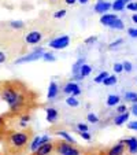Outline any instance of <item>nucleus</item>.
Wrapping results in <instances>:
<instances>
[{
    "instance_id": "1",
    "label": "nucleus",
    "mask_w": 137,
    "mask_h": 155,
    "mask_svg": "<svg viewBox=\"0 0 137 155\" xmlns=\"http://www.w3.org/2000/svg\"><path fill=\"white\" fill-rule=\"evenodd\" d=\"M0 97L3 102L7 103L10 110L14 113L19 111L21 108L26 104V95L22 92L14 82H8V84L3 85L2 91H0Z\"/></svg>"
},
{
    "instance_id": "2",
    "label": "nucleus",
    "mask_w": 137,
    "mask_h": 155,
    "mask_svg": "<svg viewBox=\"0 0 137 155\" xmlns=\"http://www.w3.org/2000/svg\"><path fill=\"white\" fill-rule=\"evenodd\" d=\"M29 144V133L26 132H12L7 139V148L12 155L21 154Z\"/></svg>"
},
{
    "instance_id": "3",
    "label": "nucleus",
    "mask_w": 137,
    "mask_h": 155,
    "mask_svg": "<svg viewBox=\"0 0 137 155\" xmlns=\"http://www.w3.org/2000/svg\"><path fill=\"white\" fill-rule=\"evenodd\" d=\"M43 54H44V50L41 47H38V48H36L34 51H32L30 54H26V55L15 59L14 63L22 64V63H29V62H33V61H38V59H43Z\"/></svg>"
},
{
    "instance_id": "4",
    "label": "nucleus",
    "mask_w": 137,
    "mask_h": 155,
    "mask_svg": "<svg viewBox=\"0 0 137 155\" xmlns=\"http://www.w3.org/2000/svg\"><path fill=\"white\" fill-rule=\"evenodd\" d=\"M56 152L59 155H81V151L76 146L67 143L64 140L56 144Z\"/></svg>"
},
{
    "instance_id": "5",
    "label": "nucleus",
    "mask_w": 137,
    "mask_h": 155,
    "mask_svg": "<svg viewBox=\"0 0 137 155\" xmlns=\"http://www.w3.org/2000/svg\"><path fill=\"white\" fill-rule=\"evenodd\" d=\"M48 45H50L52 50H64V48H67L70 45V37L67 35L58 36V37H55L54 40H51Z\"/></svg>"
},
{
    "instance_id": "6",
    "label": "nucleus",
    "mask_w": 137,
    "mask_h": 155,
    "mask_svg": "<svg viewBox=\"0 0 137 155\" xmlns=\"http://www.w3.org/2000/svg\"><path fill=\"white\" fill-rule=\"evenodd\" d=\"M63 92L67 95H70V96H78V95H81V88H80V85L77 84V82L74 81H70L67 82L66 85H64L63 88Z\"/></svg>"
},
{
    "instance_id": "7",
    "label": "nucleus",
    "mask_w": 137,
    "mask_h": 155,
    "mask_svg": "<svg viewBox=\"0 0 137 155\" xmlns=\"http://www.w3.org/2000/svg\"><path fill=\"white\" fill-rule=\"evenodd\" d=\"M48 141H51V140H50V136H48V135L36 136V137L32 140V143H30L29 150H30L32 152H36V150H37L38 147L43 146V144H45V143H48Z\"/></svg>"
},
{
    "instance_id": "8",
    "label": "nucleus",
    "mask_w": 137,
    "mask_h": 155,
    "mask_svg": "<svg viewBox=\"0 0 137 155\" xmlns=\"http://www.w3.org/2000/svg\"><path fill=\"white\" fill-rule=\"evenodd\" d=\"M55 150V144L51 143V141H48V143L43 144V146H40L37 150H36L34 155H50L51 152Z\"/></svg>"
},
{
    "instance_id": "9",
    "label": "nucleus",
    "mask_w": 137,
    "mask_h": 155,
    "mask_svg": "<svg viewBox=\"0 0 137 155\" xmlns=\"http://www.w3.org/2000/svg\"><path fill=\"white\" fill-rule=\"evenodd\" d=\"M122 141H123V144H125V147L128 148L129 154H132V155L137 154V137H129Z\"/></svg>"
},
{
    "instance_id": "10",
    "label": "nucleus",
    "mask_w": 137,
    "mask_h": 155,
    "mask_svg": "<svg viewBox=\"0 0 137 155\" xmlns=\"http://www.w3.org/2000/svg\"><path fill=\"white\" fill-rule=\"evenodd\" d=\"M41 38H43V35H41L40 32H37V30L29 32L25 36V41H26L28 44H37L41 41Z\"/></svg>"
},
{
    "instance_id": "11",
    "label": "nucleus",
    "mask_w": 137,
    "mask_h": 155,
    "mask_svg": "<svg viewBox=\"0 0 137 155\" xmlns=\"http://www.w3.org/2000/svg\"><path fill=\"white\" fill-rule=\"evenodd\" d=\"M125 144H123V141H118L115 146H113L110 150H108V152L106 155H123L125 154Z\"/></svg>"
},
{
    "instance_id": "12",
    "label": "nucleus",
    "mask_w": 137,
    "mask_h": 155,
    "mask_svg": "<svg viewBox=\"0 0 137 155\" xmlns=\"http://www.w3.org/2000/svg\"><path fill=\"white\" fill-rule=\"evenodd\" d=\"M45 113H47V121L50 124H55L56 122V120H58V117H59V113H58V110L56 108H54V107H48L47 110H45Z\"/></svg>"
},
{
    "instance_id": "13",
    "label": "nucleus",
    "mask_w": 137,
    "mask_h": 155,
    "mask_svg": "<svg viewBox=\"0 0 137 155\" xmlns=\"http://www.w3.org/2000/svg\"><path fill=\"white\" fill-rule=\"evenodd\" d=\"M117 14H103L102 17H100V24L104 25V26H108L110 28V25L113 24L114 21L117 19Z\"/></svg>"
},
{
    "instance_id": "14",
    "label": "nucleus",
    "mask_w": 137,
    "mask_h": 155,
    "mask_svg": "<svg viewBox=\"0 0 137 155\" xmlns=\"http://www.w3.org/2000/svg\"><path fill=\"white\" fill-rule=\"evenodd\" d=\"M58 94H59V85L55 81H51L50 87H48V94H47L48 99H55L58 96Z\"/></svg>"
},
{
    "instance_id": "15",
    "label": "nucleus",
    "mask_w": 137,
    "mask_h": 155,
    "mask_svg": "<svg viewBox=\"0 0 137 155\" xmlns=\"http://www.w3.org/2000/svg\"><path fill=\"white\" fill-rule=\"evenodd\" d=\"M110 8H111V3H108V2H97L96 6H95V11L102 15L106 14Z\"/></svg>"
},
{
    "instance_id": "16",
    "label": "nucleus",
    "mask_w": 137,
    "mask_h": 155,
    "mask_svg": "<svg viewBox=\"0 0 137 155\" xmlns=\"http://www.w3.org/2000/svg\"><path fill=\"white\" fill-rule=\"evenodd\" d=\"M129 117H130V113L129 111L123 113V114H118L117 117L114 118V124H115L117 126H121L125 122H129Z\"/></svg>"
},
{
    "instance_id": "17",
    "label": "nucleus",
    "mask_w": 137,
    "mask_h": 155,
    "mask_svg": "<svg viewBox=\"0 0 137 155\" xmlns=\"http://www.w3.org/2000/svg\"><path fill=\"white\" fill-rule=\"evenodd\" d=\"M56 135H58V136H60V137L63 139L64 141H67V143L73 144V146H74V144H77V143H76V140H74V137L70 135V133H67L66 130H59L58 133H56Z\"/></svg>"
},
{
    "instance_id": "18",
    "label": "nucleus",
    "mask_w": 137,
    "mask_h": 155,
    "mask_svg": "<svg viewBox=\"0 0 137 155\" xmlns=\"http://www.w3.org/2000/svg\"><path fill=\"white\" fill-rule=\"evenodd\" d=\"M121 102V97L118 96V95H108L107 97V106L108 107H114V106H118Z\"/></svg>"
},
{
    "instance_id": "19",
    "label": "nucleus",
    "mask_w": 137,
    "mask_h": 155,
    "mask_svg": "<svg viewBox=\"0 0 137 155\" xmlns=\"http://www.w3.org/2000/svg\"><path fill=\"white\" fill-rule=\"evenodd\" d=\"M90 73H92V68H90L89 64H86V63H84V64H82L81 68H80V70H78V74L82 77V78H85V77H88Z\"/></svg>"
},
{
    "instance_id": "20",
    "label": "nucleus",
    "mask_w": 137,
    "mask_h": 155,
    "mask_svg": "<svg viewBox=\"0 0 137 155\" xmlns=\"http://www.w3.org/2000/svg\"><path fill=\"white\" fill-rule=\"evenodd\" d=\"M125 7H126V3L123 0H115L114 3H111V8H113L114 11H122Z\"/></svg>"
},
{
    "instance_id": "21",
    "label": "nucleus",
    "mask_w": 137,
    "mask_h": 155,
    "mask_svg": "<svg viewBox=\"0 0 137 155\" xmlns=\"http://www.w3.org/2000/svg\"><path fill=\"white\" fill-rule=\"evenodd\" d=\"M110 28H111V29H114V30H122V29H125V24H123L122 19L117 18V19H115L113 24L110 25Z\"/></svg>"
},
{
    "instance_id": "22",
    "label": "nucleus",
    "mask_w": 137,
    "mask_h": 155,
    "mask_svg": "<svg viewBox=\"0 0 137 155\" xmlns=\"http://www.w3.org/2000/svg\"><path fill=\"white\" fill-rule=\"evenodd\" d=\"M117 81H118V80H117V77H115V74H114V76H110V74H108V76L103 80L102 84H104L106 87H111V85L117 84Z\"/></svg>"
},
{
    "instance_id": "23",
    "label": "nucleus",
    "mask_w": 137,
    "mask_h": 155,
    "mask_svg": "<svg viewBox=\"0 0 137 155\" xmlns=\"http://www.w3.org/2000/svg\"><path fill=\"white\" fill-rule=\"evenodd\" d=\"M84 63H85V58H80L78 61H77L76 63L73 64V69H71V73H73V76H74V74H78L80 68H81Z\"/></svg>"
},
{
    "instance_id": "24",
    "label": "nucleus",
    "mask_w": 137,
    "mask_h": 155,
    "mask_svg": "<svg viewBox=\"0 0 137 155\" xmlns=\"http://www.w3.org/2000/svg\"><path fill=\"white\" fill-rule=\"evenodd\" d=\"M66 104L70 106V107H78L80 106V100L76 96H69L66 99Z\"/></svg>"
},
{
    "instance_id": "25",
    "label": "nucleus",
    "mask_w": 137,
    "mask_h": 155,
    "mask_svg": "<svg viewBox=\"0 0 137 155\" xmlns=\"http://www.w3.org/2000/svg\"><path fill=\"white\" fill-rule=\"evenodd\" d=\"M125 100L132 103H137V94L136 92H125Z\"/></svg>"
},
{
    "instance_id": "26",
    "label": "nucleus",
    "mask_w": 137,
    "mask_h": 155,
    "mask_svg": "<svg viewBox=\"0 0 137 155\" xmlns=\"http://www.w3.org/2000/svg\"><path fill=\"white\" fill-rule=\"evenodd\" d=\"M10 26H11L12 29H24L25 24L22 21H11V22H10Z\"/></svg>"
},
{
    "instance_id": "27",
    "label": "nucleus",
    "mask_w": 137,
    "mask_h": 155,
    "mask_svg": "<svg viewBox=\"0 0 137 155\" xmlns=\"http://www.w3.org/2000/svg\"><path fill=\"white\" fill-rule=\"evenodd\" d=\"M29 121H30V115L29 114H24L22 117H21V120H19V125L22 126V128H26L28 124H29Z\"/></svg>"
},
{
    "instance_id": "28",
    "label": "nucleus",
    "mask_w": 137,
    "mask_h": 155,
    "mask_svg": "<svg viewBox=\"0 0 137 155\" xmlns=\"http://www.w3.org/2000/svg\"><path fill=\"white\" fill-rule=\"evenodd\" d=\"M43 59H44L45 62H55V61H56L55 55H54L52 52H44V54H43Z\"/></svg>"
},
{
    "instance_id": "29",
    "label": "nucleus",
    "mask_w": 137,
    "mask_h": 155,
    "mask_svg": "<svg viewBox=\"0 0 137 155\" xmlns=\"http://www.w3.org/2000/svg\"><path fill=\"white\" fill-rule=\"evenodd\" d=\"M86 120H88V122H92V124L99 122V117H97L96 114H93V113H89V114L86 115Z\"/></svg>"
},
{
    "instance_id": "30",
    "label": "nucleus",
    "mask_w": 137,
    "mask_h": 155,
    "mask_svg": "<svg viewBox=\"0 0 137 155\" xmlns=\"http://www.w3.org/2000/svg\"><path fill=\"white\" fill-rule=\"evenodd\" d=\"M107 76H108L107 71H102V73H99L96 76V78H95V82H96V84H100V82H103V80H104Z\"/></svg>"
},
{
    "instance_id": "31",
    "label": "nucleus",
    "mask_w": 137,
    "mask_h": 155,
    "mask_svg": "<svg viewBox=\"0 0 137 155\" xmlns=\"http://www.w3.org/2000/svg\"><path fill=\"white\" fill-rule=\"evenodd\" d=\"M122 66H123V71H126V73H130V71L133 70V64H132V62H129V61L123 62Z\"/></svg>"
},
{
    "instance_id": "32",
    "label": "nucleus",
    "mask_w": 137,
    "mask_h": 155,
    "mask_svg": "<svg viewBox=\"0 0 137 155\" xmlns=\"http://www.w3.org/2000/svg\"><path fill=\"white\" fill-rule=\"evenodd\" d=\"M126 8L130 10V11H136L137 12V3L136 2H130V3L126 4Z\"/></svg>"
},
{
    "instance_id": "33",
    "label": "nucleus",
    "mask_w": 137,
    "mask_h": 155,
    "mask_svg": "<svg viewBox=\"0 0 137 155\" xmlns=\"http://www.w3.org/2000/svg\"><path fill=\"white\" fill-rule=\"evenodd\" d=\"M115 111H117L118 114H123V113H126V111H128L126 104H118V107H117V110H115Z\"/></svg>"
},
{
    "instance_id": "34",
    "label": "nucleus",
    "mask_w": 137,
    "mask_h": 155,
    "mask_svg": "<svg viewBox=\"0 0 137 155\" xmlns=\"http://www.w3.org/2000/svg\"><path fill=\"white\" fill-rule=\"evenodd\" d=\"M64 15H66V10H59V11H56L55 14H54V18H56V19H60V18H63Z\"/></svg>"
},
{
    "instance_id": "35",
    "label": "nucleus",
    "mask_w": 137,
    "mask_h": 155,
    "mask_svg": "<svg viewBox=\"0 0 137 155\" xmlns=\"http://www.w3.org/2000/svg\"><path fill=\"white\" fill-rule=\"evenodd\" d=\"M114 71L115 73H122L123 71V66H122V63H114Z\"/></svg>"
},
{
    "instance_id": "36",
    "label": "nucleus",
    "mask_w": 137,
    "mask_h": 155,
    "mask_svg": "<svg viewBox=\"0 0 137 155\" xmlns=\"http://www.w3.org/2000/svg\"><path fill=\"white\" fill-rule=\"evenodd\" d=\"M128 35L133 38H137V28H130V29L128 30Z\"/></svg>"
},
{
    "instance_id": "37",
    "label": "nucleus",
    "mask_w": 137,
    "mask_h": 155,
    "mask_svg": "<svg viewBox=\"0 0 137 155\" xmlns=\"http://www.w3.org/2000/svg\"><path fill=\"white\" fill-rule=\"evenodd\" d=\"M77 129H78V132H88V125H86V124H81V122H80L78 125H77Z\"/></svg>"
},
{
    "instance_id": "38",
    "label": "nucleus",
    "mask_w": 137,
    "mask_h": 155,
    "mask_svg": "<svg viewBox=\"0 0 137 155\" xmlns=\"http://www.w3.org/2000/svg\"><path fill=\"white\" fill-rule=\"evenodd\" d=\"M122 43H123L122 38H118V40L113 41V43L110 44V48H115V47H118V45H119V44H122Z\"/></svg>"
},
{
    "instance_id": "39",
    "label": "nucleus",
    "mask_w": 137,
    "mask_h": 155,
    "mask_svg": "<svg viewBox=\"0 0 137 155\" xmlns=\"http://www.w3.org/2000/svg\"><path fill=\"white\" fill-rule=\"evenodd\" d=\"M128 128L130 129V130H137V121H130V122L128 124Z\"/></svg>"
},
{
    "instance_id": "40",
    "label": "nucleus",
    "mask_w": 137,
    "mask_h": 155,
    "mask_svg": "<svg viewBox=\"0 0 137 155\" xmlns=\"http://www.w3.org/2000/svg\"><path fill=\"white\" fill-rule=\"evenodd\" d=\"M80 136H81L84 140H90V139H92V136H90L88 132H80Z\"/></svg>"
},
{
    "instance_id": "41",
    "label": "nucleus",
    "mask_w": 137,
    "mask_h": 155,
    "mask_svg": "<svg viewBox=\"0 0 137 155\" xmlns=\"http://www.w3.org/2000/svg\"><path fill=\"white\" fill-rule=\"evenodd\" d=\"M7 61V56H6V54L3 52V51H0V64L2 63H4V62Z\"/></svg>"
},
{
    "instance_id": "42",
    "label": "nucleus",
    "mask_w": 137,
    "mask_h": 155,
    "mask_svg": "<svg viewBox=\"0 0 137 155\" xmlns=\"http://www.w3.org/2000/svg\"><path fill=\"white\" fill-rule=\"evenodd\" d=\"M96 40H97L96 36H92V37H88L86 40H85V43H86V44H92V43H95Z\"/></svg>"
},
{
    "instance_id": "43",
    "label": "nucleus",
    "mask_w": 137,
    "mask_h": 155,
    "mask_svg": "<svg viewBox=\"0 0 137 155\" xmlns=\"http://www.w3.org/2000/svg\"><path fill=\"white\" fill-rule=\"evenodd\" d=\"M132 114L137 117V103H133V104H132Z\"/></svg>"
},
{
    "instance_id": "44",
    "label": "nucleus",
    "mask_w": 137,
    "mask_h": 155,
    "mask_svg": "<svg viewBox=\"0 0 137 155\" xmlns=\"http://www.w3.org/2000/svg\"><path fill=\"white\" fill-rule=\"evenodd\" d=\"M77 2H78V0H66V3L70 4V6H71V4H74V3H77Z\"/></svg>"
},
{
    "instance_id": "45",
    "label": "nucleus",
    "mask_w": 137,
    "mask_h": 155,
    "mask_svg": "<svg viewBox=\"0 0 137 155\" xmlns=\"http://www.w3.org/2000/svg\"><path fill=\"white\" fill-rule=\"evenodd\" d=\"M3 125H4V117H2V115H0V128H2Z\"/></svg>"
},
{
    "instance_id": "46",
    "label": "nucleus",
    "mask_w": 137,
    "mask_h": 155,
    "mask_svg": "<svg viewBox=\"0 0 137 155\" xmlns=\"http://www.w3.org/2000/svg\"><path fill=\"white\" fill-rule=\"evenodd\" d=\"M132 19H133V22H134V24H137V12L133 15V17H132Z\"/></svg>"
},
{
    "instance_id": "47",
    "label": "nucleus",
    "mask_w": 137,
    "mask_h": 155,
    "mask_svg": "<svg viewBox=\"0 0 137 155\" xmlns=\"http://www.w3.org/2000/svg\"><path fill=\"white\" fill-rule=\"evenodd\" d=\"M89 0H78V3H81V4H86Z\"/></svg>"
},
{
    "instance_id": "48",
    "label": "nucleus",
    "mask_w": 137,
    "mask_h": 155,
    "mask_svg": "<svg viewBox=\"0 0 137 155\" xmlns=\"http://www.w3.org/2000/svg\"><path fill=\"white\" fill-rule=\"evenodd\" d=\"M89 155H106L104 152H100V154H89Z\"/></svg>"
},
{
    "instance_id": "49",
    "label": "nucleus",
    "mask_w": 137,
    "mask_h": 155,
    "mask_svg": "<svg viewBox=\"0 0 137 155\" xmlns=\"http://www.w3.org/2000/svg\"><path fill=\"white\" fill-rule=\"evenodd\" d=\"M123 2H125V3H130L132 0H123Z\"/></svg>"
},
{
    "instance_id": "50",
    "label": "nucleus",
    "mask_w": 137,
    "mask_h": 155,
    "mask_svg": "<svg viewBox=\"0 0 137 155\" xmlns=\"http://www.w3.org/2000/svg\"><path fill=\"white\" fill-rule=\"evenodd\" d=\"M97 2H103V0H97Z\"/></svg>"
},
{
    "instance_id": "51",
    "label": "nucleus",
    "mask_w": 137,
    "mask_h": 155,
    "mask_svg": "<svg viewBox=\"0 0 137 155\" xmlns=\"http://www.w3.org/2000/svg\"><path fill=\"white\" fill-rule=\"evenodd\" d=\"M0 99H2V97H0Z\"/></svg>"
}]
</instances>
